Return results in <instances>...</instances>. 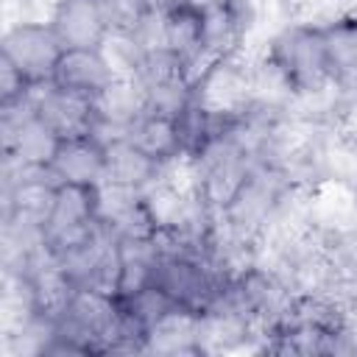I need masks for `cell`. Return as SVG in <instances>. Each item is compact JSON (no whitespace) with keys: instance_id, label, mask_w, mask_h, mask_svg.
Listing matches in <instances>:
<instances>
[{"instance_id":"obj_10","label":"cell","mask_w":357,"mask_h":357,"mask_svg":"<svg viewBox=\"0 0 357 357\" xmlns=\"http://www.w3.org/2000/svg\"><path fill=\"white\" fill-rule=\"evenodd\" d=\"M145 156H151L159 165H167L181 156V142H178V128H176V114L148 109L126 134Z\"/></svg>"},{"instance_id":"obj_5","label":"cell","mask_w":357,"mask_h":357,"mask_svg":"<svg viewBox=\"0 0 357 357\" xmlns=\"http://www.w3.org/2000/svg\"><path fill=\"white\" fill-rule=\"evenodd\" d=\"M50 25L64 47H100L112 31L103 0H56Z\"/></svg>"},{"instance_id":"obj_2","label":"cell","mask_w":357,"mask_h":357,"mask_svg":"<svg viewBox=\"0 0 357 357\" xmlns=\"http://www.w3.org/2000/svg\"><path fill=\"white\" fill-rule=\"evenodd\" d=\"M103 229L98 215V184H59L53 209L42 226V243L53 257H61L89 243Z\"/></svg>"},{"instance_id":"obj_12","label":"cell","mask_w":357,"mask_h":357,"mask_svg":"<svg viewBox=\"0 0 357 357\" xmlns=\"http://www.w3.org/2000/svg\"><path fill=\"white\" fill-rule=\"evenodd\" d=\"M181 3L190 6V8H195L198 14H206V11H218V8H231L240 0H181Z\"/></svg>"},{"instance_id":"obj_8","label":"cell","mask_w":357,"mask_h":357,"mask_svg":"<svg viewBox=\"0 0 357 357\" xmlns=\"http://www.w3.org/2000/svg\"><path fill=\"white\" fill-rule=\"evenodd\" d=\"M332 78L346 98H357V14H343L324 25Z\"/></svg>"},{"instance_id":"obj_3","label":"cell","mask_w":357,"mask_h":357,"mask_svg":"<svg viewBox=\"0 0 357 357\" xmlns=\"http://www.w3.org/2000/svg\"><path fill=\"white\" fill-rule=\"evenodd\" d=\"M64 53V45L50 20H17L6 28L0 59H6L28 84H45Z\"/></svg>"},{"instance_id":"obj_4","label":"cell","mask_w":357,"mask_h":357,"mask_svg":"<svg viewBox=\"0 0 357 357\" xmlns=\"http://www.w3.org/2000/svg\"><path fill=\"white\" fill-rule=\"evenodd\" d=\"M56 184H86L95 187L106 178V145L95 137H64L47 165Z\"/></svg>"},{"instance_id":"obj_1","label":"cell","mask_w":357,"mask_h":357,"mask_svg":"<svg viewBox=\"0 0 357 357\" xmlns=\"http://www.w3.org/2000/svg\"><path fill=\"white\" fill-rule=\"evenodd\" d=\"M262 50L282 67V73L293 84L296 95L335 84L332 67H329V50H326L324 25L290 22V25L279 28L262 45Z\"/></svg>"},{"instance_id":"obj_11","label":"cell","mask_w":357,"mask_h":357,"mask_svg":"<svg viewBox=\"0 0 357 357\" xmlns=\"http://www.w3.org/2000/svg\"><path fill=\"white\" fill-rule=\"evenodd\" d=\"M198 321L201 312L176 307L156 321L145 335V351L153 354H201L198 351Z\"/></svg>"},{"instance_id":"obj_7","label":"cell","mask_w":357,"mask_h":357,"mask_svg":"<svg viewBox=\"0 0 357 357\" xmlns=\"http://www.w3.org/2000/svg\"><path fill=\"white\" fill-rule=\"evenodd\" d=\"M201 42H204V14L184 6L181 0L167 6L162 17V45L187 67V75L201 56Z\"/></svg>"},{"instance_id":"obj_9","label":"cell","mask_w":357,"mask_h":357,"mask_svg":"<svg viewBox=\"0 0 357 357\" xmlns=\"http://www.w3.org/2000/svg\"><path fill=\"white\" fill-rule=\"evenodd\" d=\"M159 162L145 156L128 137H117L106 145V178L114 184H126L134 190H148L159 176H162Z\"/></svg>"},{"instance_id":"obj_6","label":"cell","mask_w":357,"mask_h":357,"mask_svg":"<svg viewBox=\"0 0 357 357\" xmlns=\"http://www.w3.org/2000/svg\"><path fill=\"white\" fill-rule=\"evenodd\" d=\"M114 78L117 75H114V70H112V64L100 47H64L50 81L61 89L95 98Z\"/></svg>"}]
</instances>
